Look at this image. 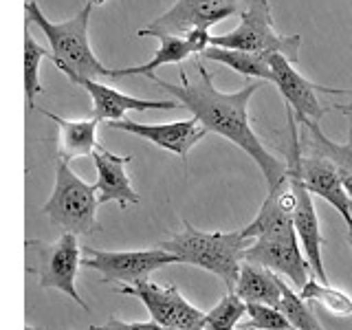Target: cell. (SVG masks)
I'll return each instance as SVG.
<instances>
[{
	"instance_id": "7402d4cb",
	"label": "cell",
	"mask_w": 352,
	"mask_h": 330,
	"mask_svg": "<svg viewBox=\"0 0 352 330\" xmlns=\"http://www.w3.org/2000/svg\"><path fill=\"white\" fill-rule=\"evenodd\" d=\"M159 42H161V47L154 51V55L146 64L130 66V69H119V71L113 69L110 77H113V80H119V77H132V75L146 77L154 71H159L165 64H181L187 58L196 55L192 44L187 42V38H183V36H159Z\"/></svg>"
},
{
	"instance_id": "9a60e30c",
	"label": "cell",
	"mask_w": 352,
	"mask_h": 330,
	"mask_svg": "<svg viewBox=\"0 0 352 330\" xmlns=\"http://www.w3.org/2000/svg\"><path fill=\"white\" fill-rule=\"evenodd\" d=\"M300 170H302V179L308 187V192L313 196L324 198L326 203L333 205L341 214V218L346 220V225H350L352 223V198L346 190L344 181H341L335 163L319 152L304 154V148H302Z\"/></svg>"
},
{
	"instance_id": "8fae6325",
	"label": "cell",
	"mask_w": 352,
	"mask_h": 330,
	"mask_svg": "<svg viewBox=\"0 0 352 330\" xmlns=\"http://www.w3.org/2000/svg\"><path fill=\"white\" fill-rule=\"evenodd\" d=\"M271 71H273V84L278 86L280 95L289 108H293L295 119H311L322 121L328 110H333V104L319 102V93L324 95H350L352 88H330L315 84L295 69L291 60H286L282 53L267 55Z\"/></svg>"
},
{
	"instance_id": "3957f363",
	"label": "cell",
	"mask_w": 352,
	"mask_h": 330,
	"mask_svg": "<svg viewBox=\"0 0 352 330\" xmlns=\"http://www.w3.org/2000/svg\"><path fill=\"white\" fill-rule=\"evenodd\" d=\"M185 229L159 247L174 253L181 264H194L198 269L218 275L229 291L236 289L240 267L245 262L247 238L240 231H203L185 220Z\"/></svg>"
},
{
	"instance_id": "ba28073f",
	"label": "cell",
	"mask_w": 352,
	"mask_h": 330,
	"mask_svg": "<svg viewBox=\"0 0 352 330\" xmlns=\"http://www.w3.org/2000/svg\"><path fill=\"white\" fill-rule=\"evenodd\" d=\"M249 0H176V3L157 16L148 27L137 31V36L159 38V36H185L196 27H214L220 20L240 16Z\"/></svg>"
},
{
	"instance_id": "484cf974",
	"label": "cell",
	"mask_w": 352,
	"mask_h": 330,
	"mask_svg": "<svg viewBox=\"0 0 352 330\" xmlns=\"http://www.w3.org/2000/svg\"><path fill=\"white\" fill-rule=\"evenodd\" d=\"M247 315V302L229 291L212 311L205 315V330H236L238 322Z\"/></svg>"
},
{
	"instance_id": "1f68e13d",
	"label": "cell",
	"mask_w": 352,
	"mask_h": 330,
	"mask_svg": "<svg viewBox=\"0 0 352 330\" xmlns=\"http://www.w3.org/2000/svg\"><path fill=\"white\" fill-rule=\"evenodd\" d=\"M236 330H256V328H245V326H240V328H236Z\"/></svg>"
},
{
	"instance_id": "e0dca14e",
	"label": "cell",
	"mask_w": 352,
	"mask_h": 330,
	"mask_svg": "<svg viewBox=\"0 0 352 330\" xmlns=\"http://www.w3.org/2000/svg\"><path fill=\"white\" fill-rule=\"evenodd\" d=\"M95 161V170H97V183L95 190L99 196V203H110L117 201L121 207L128 205H139L141 198L139 194L132 190L130 183V174L126 172V165L132 161V157H119L110 150L99 146L93 154Z\"/></svg>"
},
{
	"instance_id": "44dd1931",
	"label": "cell",
	"mask_w": 352,
	"mask_h": 330,
	"mask_svg": "<svg viewBox=\"0 0 352 330\" xmlns=\"http://www.w3.org/2000/svg\"><path fill=\"white\" fill-rule=\"evenodd\" d=\"M203 58L209 62L229 66L231 71H236L245 77H256L260 82H273V71L269 58L262 53L240 51V49H225V47H209L203 51Z\"/></svg>"
},
{
	"instance_id": "e575fe53",
	"label": "cell",
	"mask_w": 352,
	"mask_h": 330,
	"mask_svg": "<svg viewBox=\"0 0 352 330\" xmlns=\"http://www.w3.org/2000/svg\"><path fill=\"white\" fill-rule=\"evenodd\" d=\"M168 330H176V328H168Z\"/></svg>"
},
{
	"instance_id": "6da1fadb",
	"label": "cell",
	"mask_w": 352,
	"mask_h": 330,
	"mask_svg": "<svg viewBox=\"0 0 352 330\" xmlns=\"http://www.w3.org/2000/svg\"><path fill=\"white\" fill-rule=\"evenodd\" d=\"M194 66L198 71V80H190L187 73L181 71V84L165 82L154 73L146 77L161 91L179 99L181 106L190 110L192 117L201 121L209 132L225 137L240 150H245L264 174L269 190H275L284 181H289V163L275 159L264 148V143L253 132L249 121V102L258 93V88H262V82L256 80L242 86L236 93H223L214 86V75L205 69L203 62H196Z\"/></svg>"
},
{
	"instance_id": "f1b7e54d",
	"label": "cell",
	"mask_w": 352,
	"mask_h": 330,
	"mask_svg": "<svg viewBox=\"0 0 352 330\" xmlns=\"http://www.w3.org/2000/svg\"><path fill=\"white\" fill-rule=\"evenodd\" d=\"M183 38H187V42L192 44L196 55H203L205 49L212 47V33H209V29H205V27H196L192 31H187Z\"/></svg>"
},
{
	"instance_id": "f546056e",
	"label": "cell",
	"mask_w": 352,
	"mask_h": 330,
	"mask_svg": "<svg viewBox=\"0 0 352 330\" xmlns=\"http://www.w3.org/2000/svg\"><path fill=\"white\" fill-rule=\"evenodd\" d=\"M333 110H337V113H341L344 117H348V121H350L348 139H352V102H350V104H333Z\"/></svg>"
},
{
	"instance_id": "603a6c76",
	"label": "cell",
	"mask_w": 352,
	"mask_h": 330,
	"mask_svg": "<svg viewBox=\"0 0 352 330\" xmlns=\"http://www.w3.org/2000/svg\"><path fill=\"white\" fill-rule=\"evenodd\" d=\"M44 58L53 60V53H49L42 44L36 42V38L31 36L29 27H25V99H27V113L38 110L36 106V95H40L44 88L40 84V62Z\"/></svg>"
},
{
	"instance_id": "4dcf8cb0",
	"label": "cell",
	"mask_w": 352,
	"mask_h": 330,
	"mask_svg": "<svg viewBox=\"0 0 352 330\" xmlns=\"http://www.w3.org/2000/svg\"><path fill=\"white\" fill-rule=\"evenodd\" d=\"M348 242H350V247H352V223L348 225Z\"/></svg>"
},
{
	"instance_id": "7c38bea8",
	"label": "cell",
	"mask_w": 352,
	"mask_h": 330,
	"mask_svg": "<svg viewBox=\"0 0 352 330\" xmlns=\"http://www.w3.org/2000/svg\"><path fill=\"white\" fill-rule=\"evenodd\" d=\"M245 262L260 264L284 275L300 291L311 280L313 271L300 238H256L253 245L245 249Z\"/></svg>"
},
{
	"instance_id": "83f0119b",
	"label": "cell",
	"mask_w": 352,
	"mask_h": 330,
	"mask_svg": "<svg viewBox=\"0 0 352 330\" xmlns=\"http://www.w3.org/2000/svg\"><path fill=\"white\" fill-rule=\"evenodd\" d=\"M91 330H168V328H163L154 319H150V322H121L117 317H110L104 326H93Z\"/></svg>"
},
{
	"instance_id": "30bf717a",
	"label": "cell",
	"mask_w": 352,
	"mask_h": 330,
	"mask_svg": "<svg viewBox=\"0 0 352 330\" xmlns=\"http://www.w3.org/2000/svg\"><path fill=\"white\" fill-rule=\"evenodd\" d=\"M117 295H130L148 308L150 317L163 328L176 330H205V313L192 306L179 293L176 286H161L150 280L124 284L115 291Z\"/></svg>"
},
{
	"instance_id": "9c48e42d",
	"label": "cell",
	"mask_w": 352,
	"mask_h": 330,
	"mask_svg": "<svg viewBox=\"0 0 352 330\" xmlns=\"http://www.w3.org/2000/svg\"><path fill=\"white\" fill-rule=\"evenodd\" d=\"M168 264H181L174 253L163 247L139 249V251H104V249H84L82 267L99 271L104 282H124L135 284L139 280H148L150 273L159 271Z\"/></svg>"
},
{
	"instance_id": "ffe728a7",
	"label": "cell",
	"mask_w": 352,
	"mask_h": 330,
	"mask_svg": "<svg viewBox=\"0 0 352 330\" xmlns=\"http://www.w3.org/2000/svg\"><path fill=\"white\" fill-rule=\"evenodd\" d=\"M300 124L306 128V135H302V146L308 148V152H319L328 157L335 163V168L344 181L346 190L352 198V139H348L346 143H337L330 137L324 135V130L319 128V121H311V119H297Z\"/></svg>"
},
{
	"instance_id": "277c9868",
	"label": "cell",
	"mask_w": 352,
	"mask_h": 330,
	"mask_svg": "<svg viewBox=\"0 0 352 330\" xmlns=\"http://www.w3.org/2000/svg\"><path fill=\"white\" fill-rule=\"evenodd\" d=\"M99 196L95 185L84 183L77 176L69 161H58L55 168V187L53 194L40 212L51 220L53 227L71 231L75 236H93L102 231L97 220Z\"/></svg>"
},
{
	"instance_id": "4fadbf2b",
	"label": "cell",
	"mask_w": 352,
	"mask_h": 330,
	"mask_svg": "<svg viewBox=\"0 0 352 330\" xmlns=\"http://www.w3.org/2000/svg\"><path fill=\"white\" fill-rule=\"evenodd\" d=\"M106 126L146 139L154 143V146L176 154L181 161H187L190 150L209 132L196 117L183 119V121H168V124H139V121L124 117L119 121H108Z\"/></svg>"
},
{
	"instance_id": "2e32d148",
	"label": "cell",
	"mask_w": 352,
	"mask_h": 330,
	"mask_svg": "<svg viewBox=\"0 0 352 330\" xmlns=\"http://www.w3.org/2000/svg\"><path fill=\"white\" fill-rule=\"evenodd\" d=\"M247 240L256 238H300L293 220V192L291 183L284 181L280 187L269 190L258 216L242 229Z\"/></svg>"
},
{
	"instance_id": "5bb4252c",
	"label": "cell",
	"mask_w": 352,
	"mask_h": 330,
	"mask_svg": "<svg viewBox=\"0 0 352 330\" xmlns=\"http://www.w3.org/2000/svg\"><path fill=\"white\" fill-rule=\"evenodd\" d=\"M71 82L82 86L93 99V117L99 121H119L124 119L130 110L146 113V110H176L183 108L179 99H141L117 91L113 86H106L99 80L91 77H71Z\"/></svg>"
},
{
	"instance_id": "d4e9b609",
	"label": "cell",
	"mask_w": 352,
	"mask_h": 330,
	"mask_svg": "<svg viewBox=\"0 0 352 330\" xmlns=\"http://www.w3.org/2000/svg\"><path fill=\"white\" fill-rule=\"evenodd\" d=\"M280 286H282L280 311L293 324V328L295 330H324L322 324H319L315 311H313V304L306 302L302 295H297L284 280L280 282Z\"/></svg>"
},
{
	"instance_id": "5b68a950",
	"label": "cell",
	"mask_w": 352,
	"mask_h": 330,
	"mask_svg": "<svg viewBox=\"0 0 352 330\" xmlns=\"http://www.w3.org/2000/svg\"><path fill=\"white\" fill-rule=\"evenodd\" d=\"M240 22L234 31L223 33V36H212L214 47L225 49H240L251 53H282L286 60L293 64L300 60V36H280L275 31L271 5L269 0H249V5L240 11Z\"/></svg>"
},
{
	"instance_id": "8992f818",
	"label": "cell",
	"mask_w": 352,
	"mask_h": 330,
	"mask_svg": "<svg viewBox=\"0 0 352 330\" xmlns=\"http://www.w3.org/2000/svg\"><path fill=\"white\" fill-rule=\"evenodd\" d=\"M286 119H289V132H291V146H289V183H291V192H293V220H295V229L297 236H300L302 249L306 253L308 262H311L313 275H317L324 284H328V275L324 269V260H322V245H324V236L322 229H319V218L313 205V194L308 192V187L302 179V170H300V157H302V137L297 132V119L293 108L286 106Z\"/></svg>"
},
{
	"instance_id": "4316f807",
	"label": "cell",
	"mask_w": 352,
	"mask_h": 330,
	"mask_svg": "<svg viewBox=\"0 0 352 330\" xmlns=\"http://www.w3.org/2000/svg\"><path fill=\"white\" fill-rule=\"evenodd\" d=\"M247 322L242 324L245 328H256V330H295L293 324L286 319V315L280 308L260 304V302H249L247 304Z\"/></svg>"
},
{
	"instance_id": "ac0fdd59",
	"label": "cell",
	"mask_w": 352,
	"mask_h": 330,
	"mask_svg": "<svg viewBox=\"0 0 352 330\" xmlns=\"http://www.w3.org/2000/svg\"><path fill=\"white\" fill-rule=\"evenodd\" d=\"M38 113L49 117L53 124L60 128V146H58V157L62 161H73L80 157H93L95 150L99 148L97 141V124L99 119L84 117V119H66L60 115H53L51 110L38 108Z\"/></svg>"
},
{
	"instance_id": "836d02e7",
	"label": "cell",
	"mask_w": 352,
	"mask_h": 330,
	"mask_svg": "<svg viewBox=\"0 0 352 330\" xmlns=\"http://www.w3.org/2000/svg\"><path fill=\"white\" fill-rule=\"evenodd\" d=\"M93 3H95V5H99V3H102V0H93Z\"/></svg>"
},
{
	"instance_id": "d6a6232c",
	"label": "cell",
	"mask_w": 352,
	"mask_h": 330,
	"mask_svg": "<svg viewBox=\"0 0 352 330\" xmlns=\"http://www.w3.org/2000/svg\"><path fill=\"white\" fill-rule=\"evenodd\" d=\"M25 330H36V328H31V326H25Z\"/></svg>"
},
{
	"instance_id": "d590c367",
	"label": "cell",
	"mask_w": 352,
	"mask_h": 330,
	"mask_svg": "<svg viewBox=\"0 0 352 330\" xmlns=\"http://www.w3.org/2000/svg\"><path fill=\"white\" fill-rule=\"evenodd\" d=\"M350 49H352V42H350Z\"/></svg>"
},
{
	"instance_id": "cb8c5ba5",
	"label": "cell",
	"mask_w": 352,
	"mask_h": 330,
	"mask_svg": "<svg viewBox=\"0 0 352 330\" xmlns=\"http://www.w3.org/2000/svg\"><path fill=\"white\" fill-rule=\"evenodd\" d=\"M300 295L304 297L306 302L315 304H322L326 306L330 313L341 315V317H348L352 315V300L339 289H333L330 284H324L317 275H311V280L304 284V289L300 291Z\"/></svg>"
},
{
	"instance_id": "d6986e66",
	"label": "cell",
	"mask_w": 352,
	"mask_h": 330,
	"mask_svg": "<svg viewBox=\"0 0 352 330\" xmlns=\"http://www.w3.org/2000/svg\"><path fill=\"white\" fill-rule=\"evenodd\" d=\"M282 275L275 273L267 267L253 262H242L240 267V278L234 293H238L247 304L249 302H260L280 308L282 304Z\"/></svg>"
},
{
	"instance_id": "52a82bcc",
	"label": "cell",
	"mask_w": 352,
	"mask_h": 330,
	"mask_svg": "<svg viewBox=\"0 0 352 330\" xmlns=\"http://www.w3.org/2000/svg\"><path fill=\"white\" fill-rule=\"evenodd\" d=\"M27 247H33L38 253V267L29 271L38 275L42 289H58L69 295L77 306H82L86 313L91 311L75 289L77 269L82 267V249L77 245V236L64 231L55 242L27 240Z\"/></svg>"
},
{
	"instance_id": "7a4b0ae2",
	"label": "cell",
	"mask_w": 352,
	"mask_h": 330,
	"mask_svg": "<svg viewBox=\"0 0 352 330\" xmlns=\"http://www.w3.org/2000/svg\"><path fill=\"white\" fill-rule=\"evenodd\" d=\"M95 3H88L77 11V14L64 22H53L42 14L40 5L36 0H25V16L27 22H33L44 36H47L51 51H53V64L58 66L66 77H91V80H102L110 77L113 69L97 60L93 53L91 40H88V22H91Z\"/></svg>"
}]
</instances>
